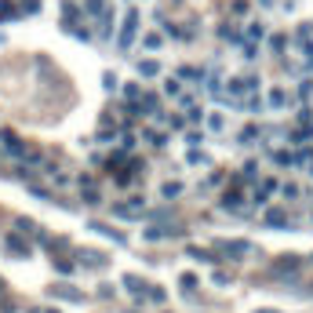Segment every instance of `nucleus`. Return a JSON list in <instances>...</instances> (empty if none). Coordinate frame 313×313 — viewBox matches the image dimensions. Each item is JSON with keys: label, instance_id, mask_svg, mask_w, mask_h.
Instances as JSON below:
<instances>
[{"label": "nucleus", "instance_id": "nucleus-10", "mask_svg": "<svg viewBox=\"0 0 313 313\" xmlns=\"http://www.w3.org/2000/svg\"><path fill=\"white\" fill-rule=\"evenodd\" d=\"M273 189H277V182H273V179H262V186L251 193V201H255V204H266V197H269Z\"/></svg>", "mask_w": 313, "mask_h": 313}, {"label": "nucleus", "instance_id": "nucleus-1", "mask_svg": "<svg viewBox=\"0 0 313 313\" xmlns=\"http://www.w3.org/2000/svg\"><path fill=\"white\" fill-rule=\"evenodd\" d=\"M135 33H139V11H135V8H128V15H124V22H121V33H116V48L128 51V48H131V41H135Z\"/></svg>", "mask_w": 313, "mask_h": 313}, {"label": "nucleus", "instance_id": "nucleus-15", "mask_svg": "<svg viewBox=\"0 0 313 313\" xmlns=\"http://www.w3.org/2000/svg\"><path fill=\"white\" fill-rule=\"evenodd\" d=\"M139 106L153 116V113H161V99H156V95H149V91H142V99H139Z\"/></svg>", "mask_w": 313, "mask_h": 313}, {"label": "nucleus", "instance_id": "nucleus-8", "mask_svg": "<svg viewBox=\"0 0 313 313\" xmlns=\"http://www.w3.org/2000/svg\"><path fill=\"white\" fill-rule=\"evenodd\" d=\"M51 295H55V299H66V302H84V295L76 291V288H69V284H55Z\"/></svg>", "mask_w": 313, "mask_h": 313}, {"label": "nucleus", "instance_id": "nucleus-44", "mask_svg": "<svg viewBox=\"0 0 313 313\" xmlns=\"http://www.w3.org/2000/svg\"><path fill=\"white\" fill-rule=\"evenodd\" d=\"M284 44H288V41H284L281 33H277V36H273V41H269V48H273V51H284Z\"/></svg>", "mask_w": 313, "mask_h": 313}, {"label": "nucleus", "instance_id": "nucleus-6", "mask_svg": "<svg viewBox=\"0 0 313 313\" xmlns=\"http://www.w3.org/2000/svg\"><path fill=\"white\" fill-rule=\"evenodd\" d=\"M182 229H168V226H149L142 229V241H168V237H179Z\"/></svg>", "mask_w": 313, "mask_h": 313}, {"label": "nucleus", "instance_id": "nucleus-34", "mask_svg": "<svg viewBox=\"0 0 313 313\" xmlns=\"http://www.w3.org/2000/svg\"><path fill=\"white\" fill-rule=\"evenodd\" d=\"M124 95H128V102H139V99H142V88H139V84H128Z\"/></svg>", "mask_w": 313, "mask_h": 313}, {"label": "nucleus", "instance_id": "nucleus-43", "mask_svg": "<svg viewBox=\"0 0 313 313\" xmlns=\"http://www.w3.org/2000/svg\"><path fill=\"white\" fill-rule=\"evenodd\" d=\"M229 11H233V15H244V11H248V0H233Z\"/></svg>", "mask_w": 313, "mask_h": 313}, {"label": "nucleus", "instance_id": "nucleus-49", "mask_svg": "<svg viewBox=\"0 0 313 313\" xmlns=\"http://www.w3.org/2000/svg\"><path fill=\"white\" fill-rule=\"evenodd\" d=\"M255 313H277V309H255Z\"/></svg>", "mask_w": 313, "mask_h": 313}, {"label": "nucleus", "instance_id": "nucleus-20", "mask_svg": "<svg viewBox=\"0 0 313 313\" xmlns=\"http://www.w3.org/2000/svg\"><path fill=\"white\" fill-rule=\"evenodd\" d=\"M156 73H161V62H156V58L139 62V76H156Z\"/></svg>", "mask_w": 313, "mask_h": 313}, {"label": "nucleus", "instance_id": "nucleus-27", "mask_svg": "<svg viewBox=\"0 0 313 313\" xmlns=\"http://www.w3.org/2000/svg\"><path fill=\"white\" fill-rule=\"evenodd\" d=\"M146 142H153V146H168L164 131H156V128H146Z\"/></svg>", "mask_w": 313, "mask_h": 313}, {"label": "nucleus", "instance_id": "nucleus-17", "mask_svg": "<svg viewBox=\"0 0 313 313\" xmlns=\"http://www.w3.org/2000/svg\"><path fill=\"white\" fill-rule=\"evenodd\" d=\"M84 11H88L91 18H102L109 8H106V0H84Z\"/></svg>", "mask_w": 313, "mask_h": 313}, {"label": "nucleus", "instance_id": "nucleus-18", "mask_svg": "<svg viewBox=\"0 0 313 313\" xmlns=\"http://www.w3.org/2000/svg\"><path fill=\"white\" fill-rule=\"evenodd\" d=\"M219 36H222V41H229V44H244V33H241V29H233V26H222Z\"/></svg>", "mask_w": 313, "mask_h": 313}, {"label": "nucleus", "instance_id": "nucleus-24", "mask_svg": "<svg viewBox=\"0 0 313 313\" xmlns=\"http://www.w3.org/2000/svg\"><path fill=\"white\" fill-rule=\"evenodd\" d=\"M273 161H277L281 168H295V164H299V161H295V156H291L288 149H277V153H273Z\"/></svg>", "mask_w": 313, "mask_h": 313}, {"label": "nucleus", "instance_id": "nucleus-4", "mask_svg": "<svg viewBox=\"0 0 313 313\" xmlns=\"http://www.w3.org/2000/svg\"><path fill=\"white\" fill-rule=\"evenodd\" d=\"M219 251H222V255H229V259H248L255 248H251L248 241H222V244H219Z\"/></svg>", "mask_w": 313, "mask_h": 313}, {"label": "nucleus", "instance_id": "nucleus-38", "mask_svg": "<svg viewBox=\"0 0 313 313\" xmlns=\"http://www.w3.org/2000/svg\"><path fill=\"white\" fill-rule=\"evenodd\" d=\"M146 295H149L153 302H164V299H168V291H164V288H156V284H153V288H149Z\"/></svg>", "mask_w": 313, "mask_h": 313}, {"label": "nucleus", "instance_id": "nucleus-28", "mask_svg": "<svg viewBox=\"0 0 313 313\" xmlns=\"http://www.w3.org/2000/svg\"><path fill=\"white\" fill-rule=\"evenodd\" d=\"M189 259H197V262H219L211 251H204V248H189Z\"/></svg>", "mask_w": 313, "mask_h": 313}, {"label": "nucleus", "instance_id": "nucleus-13", "mask_svg": "<svg viewBox=\"0 0 313 313\" xmlns=\"http://www.w3.org/2000/svg\"><path fill=\"white\" fill-rule=\"evenodd\" d=\"M302 266V259L299 255H281V262H277V273H295Z\"/></svg>", "mask_w": 313, "mask_h": 313}, {"label": "nucleus", "instance_id": "nucleus-14", "mask_svg": "<svg viewBox=\"0 0 313 313\" xmlns=\"http://www.w3.org/2000/svg\"><path fill=\"white\" fill-rule=\"evenodd\" d=\"M179 76L182 81H193V84H204V69H197V66H182Z\"/></svg>", "mask_w": 313, "mask_h": 313}, {"label": "nucleus", "instance_id": "nucleus-26", "mask_svg": "<svg viewBox=\"0 0 313 313\" xmlns=\"http://www.w3.org/2000/svg\"><path fill=\"white\" fill-rule=\"evenodd\" d=\"M255 139H259V128H255V124H251V128H244V131L237 135V142H241V146H251Z\"/></svg>", "mask_w": 313, "mask_h": 313}, {"label": "nucleus", "instance_id": "nucleus-46", "mask_svg": "<svg viewBox=\"0 0 313 313\" xmlns=\"http://www.w3.org/2000/svg\"><path fill=\"white\" fill-rule=\"evenodd\" d=\"M22 11H29V15H33V11H41V0H26Z\"/></svg>", "mask_w": 313, "mask_h": 313}, {"label": "nucleus", "instance_id": "nucleus-42", "mask_svg": "<svg viewBox=\"0 0 313 313\" xmlns=\"http://www.w3.org/2000/svg\"><path fill=\"white\" fill-rule=\"evenodd\" d=\"M204 161H208V156L201 149H189V164H204Z\"/></svg>", "mask_w": 313, "mask_h": 313}, {"label": "nucleus", "instance_id": "nucleus-2", "mask_svg": "<svg viewBox=\"0 0 313 313\" xmlns=\"http://www.w3.org/2000/svg\"><path fill=\"white\" fill-rule=\"evenodd\" d=\"M259 76H233V81H229V91H226V99H233V102H237V99H244V95H251V91H259Z\"/></svg>", "mask_w": 313, "mask_h": 313}, {"label": "nucleus", "instance_id": "nucleus-31", "mask_svg": "<svg viewBox=\"0 0 313 313\" xmlns=\"http://www.w3.org/2000/svg\"><path fill=\"white\" fill-rule=\"evenodd\" d=\"M241 51H244V58L251 62V58H259V44H251V41H244L241 44Z\"/></svg>", "mask_w": 313, "mask_h": 313}, {"label": "nucleus", "instance_id": "nucleus-36", "mask_svg": "<svg viewBox=\"0 0 313 313\" xmlns=\"http://www.w3.org/2000/svg\"><path fill=\"white\" fill-rule=\"evenodd\" d=\"M179 284H182L186 291H193V288H197V277H193V273H182V277H179Z\"/></svg>", "mask_w": 313, "mask_h": 313}, {"label": "nucleus", "instance_id": "nucleus-50", "mask_svg": "<svg viewBox=\"0 0 313 313\" xmlns=\"http://www.w3.org/2000/svg\"><path fill=\"white\" fill-rule=\"evenodd\" d=\"M309 175H313V164H309Z\"/></svg>", "mask_w": 313, "mask_h": 313}, {"label": "nucleus", "instance_id": "nucleus-21", "mask_svg": "<svg viewBox=\"0 0 313 313\" xmlns=\"http://www.w3.org/2000/svg\"><path fill=\"white\" fill-rule=\"evenodd\" d=\"M11 18H18V8L11 0H0V22H11Z\"/></svg>", "mask_w": 313, "mask_h": 313}, {"label": "nucleus", "instance_id": "nucleus-51", "mask_svg": "<svg viewBox=\"0 0 313 313\" xmlns=\"http://www.w3.org/2000/svg\"><path fill=\"white\" fill-rule=\"evenodd\" d=\"M309 262H313V255H309Z\"/></svg>", "mask_w": 313, "mask_h": 313}, {"label": "nucleus", "instance_id": "nucleus-35", "mask_svg": "<svg viewBox=\"0 0 313 313\" xmlns=\"http://www.w3.org/2000/svg\"><path fill=\"white\" fill-rule=\"evenodd\" d=\"M102 88H106V91H116V88H121V81H116L113 73H106V76H102Z\"/></svg>", "mask_w": 313, "mask_h": 313}, {"label": "nucleus", "instance_id": "nucleus-3", "mask_svg": "<svg viewBox=\"0 0 313 313\" xmlns=\"http://www.w3.org/2000/svg\"><path fill=\"white\" fill-rule=\"evenodd\" d=\"M262 226H269V229H291V219H288L284 208H269L262 215Z\"/></svg>", "mask_w": 313, "mask_h": 313}, {"label": "nucleus", "instance_id": "nucleus-33", "mask_svg": "<svg viewBox=\"0 0 313 313\" xmlns=\"http://www.w3.org/2000/svg\"><path fill=\"white\" fill-rule=\"evenodd\" d=\"M164 95H168V99H179V95H182V91H179V81H164Z\"/></svg>", "mask_w": 313, "mask_h": 313}, {"label": "nucleus", "instance_id": "nucleus-48", "mask_svg": "<svg viewBox=\"0 0 313 313\" xmlns=\"http://www.w3.org/2000/svg\"><path fill=\"white\" fill-rule=\"evenodd\" d=\"M36 313H58V309H36Z\"/></svg>", "mask_w": 313, "mask_h": 313}, {"label": "nucleus", "instance_id": "nucleus-9", "mask_svg": "<svg viewBox=\"0 0 313 313\" xmlns=\"http://www.w3.org/2000/svg\"><path fill=\"white\" fill-rule=\"evenodd\" d=\"M244 41L262 44V41H266V26H262V22H248V29H244Z\"/></svg>", "mask_w": 313, "mask_h": 313}, {"label": "nucleus", "instance_id": "nucleus-30", "mask_svg": "<svg viewBox=\"0 0 313 313\" xmlns=\"http://www.w3.org/2000/svg\"><path fill=\"white\" fill-rule=\"evenodd\" d=\"M84 204H102V197H99L95 186H84Z\"/></svg>", "mask_w": 313, "mask_h": 313}, {"label": "nucleus", "instance_id": "nucleus-22", "mask_svg": "<svg viewBox=\"0 0 313 313\" xmlns=\"http://www.w3.org/2000/svg\"><path fill=\"white\" fill-rule=\"evenodd\" d=\"M124 288H128V291H131L139 302H142V281L135 277V273H128V277H124Z\"/></svg>", "mask_w": 313, "mask_h": 313}, {"label": "nucleus", "instance_id": "nucleus-16", "mask_svg": "<svg viewBox=\"0 0 313 313\" xmlns=\"http://www.w3.org/2000/svg\"><path fill=\"white\" fill-rule=\"evenodd\" d=\"M88 229H95V233H102V237H113L116 244H124V241H128V237H124V233H116V229H109V226H102V222H91Z\"/></svg>", "mask_w": 313, "mask_h": 313}, {"label": "nucleus", "instance_id": "nucleus-29", "mask_svg": "<svg viewBox=\"0 0 313 313\" xmlns=\"http://www.w3.org/2000/svg\"><path fill=\"white\" fill-rule=\"evenodd\" d=\"M208 128H211V131H222V128H226V116H222V113H208Z\"/></svg>", "mask_w": 313, "mask_h": 313}, {"label": "nucleus", "instance_id": "nucleus-19", "mask_svg": "<svg viewBox=\"0 0 313 313\" xmlns=\"http://www.w3.org/2000/svg\"><path fill=\"white\" fill-rule=\"evenodd\" d=\"M269 106H273V109H284V106H288V91H284V88H273V91H269Z\"/></svg>", "mask_w": 313, "mask_h": 313}, {"label": "nucleus", "instance_id": "nucleus-23", "mask_svg": "<svg viewBox=\"0 0 313 313\" xmlns=\"http://www.w3.org/2000/svg\"><path fill=\"white\" fill-rule=\"evenodd\" d=\"M179 193H182V182H164V186H161V197H164V201H175Z\"/></svg>", "mask_w": 313, "mask_h": 313}, {"label": "nucleus", "instance_id": "nucleus-25", "mask_svg": "<svg viewBox=\"0 0 313 313\" xmlns=\"http://www.w3.org/2000/svg\"><path fill=\"white\" fill-rule=\"evenodd\" d=\"M204 121V109L201 106H186V124H201Z\"/></svg>", "mask_w": 313, "mask_h": 313}, {"label": "nucleus", "instance_id": "nucleus-40", "mask_svg": "<svg viewBox=\"0 0 313 313\" xmlns=\"http://www.w3.org/2000/svg\"><path fill=\"white\" fill-rule=\"evenodd\" d=\"M255 175H259V164H244V171H241V179H248V182H251Z\"/></svg>", "mask_w": 313, "mask_h": 313}, {"label": "nucleus", "instance_id": "nucleus-41", "mask_svg": "<svg viewBox=\"0 0 313 313\" xmlns=\"http://www.w3.org/2000/svg\"><path fill=\"white\" fill-rule=\"evenodd\" d=\"M55 269H58V273H73V262H69V259H55Z\"/></svg>", "mask_w": 313, "mask_h": 313}, {"label": "nucleus", "instance_id": "nucleus-37", "mask_svg": "<svg viewBox=\"0 0 313 313\" xmlns=\"http://www.w3.org/2000/svg\"><path fill=\"white\" fill-rule=\"evenodd\" d=\"M186 142H189V149H197V146L204 142V135H201V131H186Z\"/></svg>", "mask_w": 313, "mask_h": 313}, {"label": "nucleus", "instance_id": "nucleus-45", "mask_svg": "<svg viewBox=\"0 0 313 313\" xmlns=\"http://www.w3.org/2000/svg\"><path fill=\"white\" fill-rule=\"evenodd\" d=\"M309 91H313V81H302L299 84V99H309Z\"/></svg>", "mask_w": 313, "mask_h": 313}, {"label": "nucleus", "instance_id": "nucleus-12", "mask_svg": "<svg viewBox=\"0 0 313 313\" xmlns=\"http://www.w3.org/2000/svg\"><path fill=\"white\" fill-rule=\"evenodd\" d=\"M81 262L91 266V269H102V266H106V255H102V251H81Z\"/></svg>", "mask_w": 313, "mask_h": 313}, {"label": "nucleus", "instance_id": "nucleus-5", "mask_svg": "<svg viewBox=\"0 0 313 313\" xmlns=\"http://www.w3.org/2000/svg\"><path fill=\"white\" fill-rule=\"evenodd\" d=\"M142 211H146L142 197H131L128 204H116V208H113V215H116V219H142Z\"/></svg>", "mask_w": 313, "mask_h": 313}, {"label": "nucleus", "instance_id": "nucleus-39", "mask_svg": "<svg viewBox=\"0 0 313 313\" xmlns=\"http://www.w3.org/2000/svg\"><path fill=\"white\" fill-rule=\"evenodd\" d=\"M142 44L153 51V48H161V36H156V33H146V36H142Z\"/></svg>", "mask_w": 313, "mask_h": 313}, {"label": "nucleus", "instance_id": "nucleus-32", "mask_svg": "<svg viewBox=\"0 0 313 313\" xmlns=\"http://www.w3.org/2000/svg\"><path fill=\"white\" fill-rule=\"evenodd\" d=\"M281 193H284V201H295V197H299V186H295V182H284Z\"/></svg>", "mask_w": 313, "mask_h": 313}, {"label": "nucleus", "instance_id": "nucleus-11", "mask_svg": "<svg viewBox=\"0 0 313 313\" xmlns=\"http://www.w3.org/2000/svg\"><path fill=\"white\" fill-rule=\"evenodd\" d=\"M241 201H244V197H241L237 189H226V193H222V208H226V211H241Z\"/></svg>", "mask_w": 313, "mask_h": 313}, {"label": "nucleus", "instance_id": "nucleus-47", "mask_svg": "<svg viewBox=\"0 0 313 313\" xmlns=\"http://www.w3.org/2000/svg\"><path fill=\"white\" fill-rule=\"evenodd\" d=\"M259 4H262V8H269V4H273V0H259Z\"/></svg>", "mask_w": 313, "mask_h": 313}, {"label": "nucleus", "instance_id": "nucleus-7", "mask_svg": "<svg viewBox=\"0 0 313 313\" xmlns=\"http://www.w3.org/2000/svg\"><path fill=\"white\" fill-rule=\"evenodd\" d=\"M4 244H8V251H11V255H18V259H29V255H33V248H29V244L18 237V233H11V237H8Z\"/></svg>", "mask_w": 313, "mask_h": 313}]
</instances>
